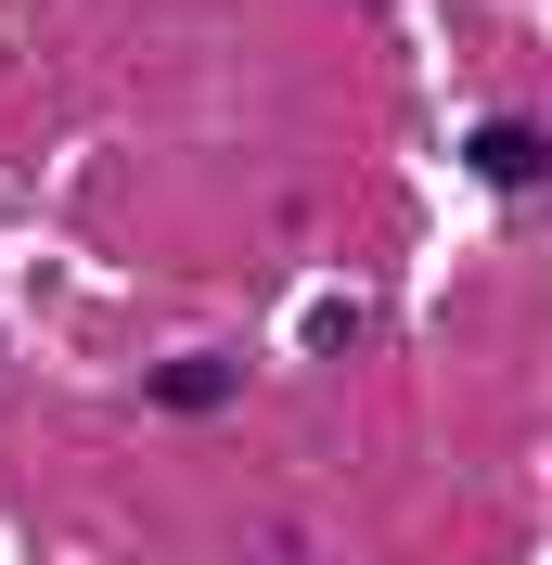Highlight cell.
<instances>
[{"label":"cell","mask_w":552,"mask_h":565,"mask_svg":"<svg viewBox=\"0 0 552 565\" xmlns=\"http://www.w3.org/2000/svg\"><path fill=\"white\" fill-rule=\"evenodd\" d=\"M309 348H321V360L360 348V296H321V309H309Z\"/></svg>","instance_id":"cell-3"},{"label":"cell","mask_w":552,"mask_h":565,"mask_svg":"<svg viewBox=\"0 0 552 565\" xmlns=\"http://www.w3.org/2000/svg\"><path fill=\"white\" fill-rule=\"evenodd\" d=\"M463 168H476L488 193H540L552 180V129L540 116H476V129H463Z\"/></svg>","instance_id":"cell-1"},{"label":"cell","mask_w":552,"mask_h":565,"mask_svg":"<svg viewBox=\"0 0 552 565\" xmlns=\"http://www.w3.org/2000/svg\"><path fill=\"white\" fill-rule=\"evenodd\" d=\"M232 360L219 348H193V360H155V373H141V398H155V412H180V424H206V412H232Z\"/></svg>","instance_id":"cell-2"}]
</instances>
